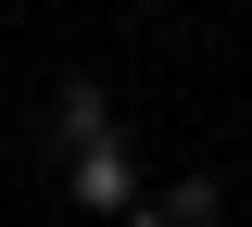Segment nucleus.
<instances>
[{
  "instance_id": "nucleus-1",
  "label": "nucleus",
  "mask_w": 252,
  "mask_h": 227,
  "mask_svg": "<svg viewBox=\"0 0 252 227\" xmlns=\"http://www.w3.org/2000/svg\"><path fill=\"white\" fill-rule=\"evenodd\" d=\"M76 202H89V215H126V202H139V164H126L114 139H89V152H76Z\"/></svg>"
},
{
  "instance_id": "nucleus-2",
  "label": "nucleus",
  "mask_w": 252,
  "mask_h": 227,
  "mask_svg": "<svg viewBox=\"0 0 252 227\" xmlns=\"http://www.w3.org/2000/svg\"><path fill=\"white\" fill-rule=\"evenodd\" d=\"M101 127H114V101H101L89 76H63V139H101Z\"/></svg>"
},
{
  "instance_id": "nucleus-3",
  "label": "nucleus",
  "mask_w": 252,
  "mask_h": 227,
  "mask_svg": "<svg viewBox=\"0 0 252 227\" xmlns=\"http://www.w3.org/2000/svg\"><path fill=\"white\" fill-rule=\"evenodd\" d=\"M227 215V190H215V177H177V202H164V227H215Z\"/></svg>"
}]
</instances>
